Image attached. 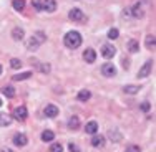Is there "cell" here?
<instances>
[{"mask_svg":"<svg viewBox=\"0 0 156 152\" xmlns=\"http://www.w3.org/2000/svg\"><path fill=\"white\" fill-rule=\"evenodd\" d=\"M78 101H81V103H85V101H88V99L91 98V93L88 91V90H81L80 93H78Z\"/></svg>","mask_w":156,"mask_h":152,"instance_id":"cell-14","label":"cell"},{"mask_svg":"<svg viewBox=\"0 0 156 152\" xmlns=\"http://www.w3.org/2000/svg\"><path fill=\"white\" fill-rule=\"evenodd\" d=\"M50 152H63V146L60 142H55V144H51V147H50Z\"/></svg>","mask_w":156,"mask_h":152,"instance_id":"cell-25","label":"cell"},{"mask_svg":"<svg viewBox=\"0 0 156 152\" xmlns=\"http://www.w3.org/2000/svg\"><path fill=\"white\" fill-rule=\"evenodd\" d=\"M85 132H88V134H96V132H98V122L90 121L85 126Z\"/></svg>","mask_w":156,"mask_h":152,"instance_id":"cell-12","label":"cell"},{"mask_svg":"<svg viewBox=\"0 0 156 152\" xmlns=\"http://www.w3.org/2000/svg\"><path fill=\"white\" fill-rule=\"evenodd\" d=\"M131 15L133 17H143V10H141V5L140 3H136V5H133V8H131Z\"/></svg>","mask_w":156,"mask_h":152,"instance_id":"cell-20","label":"cell"},{"mask_svg":"<svg viewBox=\"0 0 156 152\" xmlns=\"http://www.w3.org/2000/svg\"><path fill=\"white\" fill-rule=\"evenodd\" d=\"M40 45H42V43H40L35 36H32V38L27 40V48H28V50H35V48H38Z\"/></svg>","mask_w":156,"mask_h":152,"instance_id":"cell-15","label":"cell"},{"mask_svg":"<svg viewBox=\"0 0 156 152\" xmlns=\"http://www.w3.org/2000/svg\"><path fill=\"white\" fill-rule=\"evenodd\" d=\"M23 36H25L23 28H13V30H12V38L15 40V42H20V40H23Z\"/></svg>","mask_w":156,"mask_h":152,"instance_id":"cell-13","label":"cell"},{"mask_svg":"<svg viewBox=\"0 0 156 152\" xmlns=\"http://www.w3.org/2000/svg\"><path fill=\"white\" fill-rule=\"evenodd\" d=\"M146 46L148 48H154V35H148L146 36Z\"/></svg>","mask_w":156,"mask_h":152,"instance_id":"cell-28","label":"cell"},{"mask_svg":"<svg viewBox=\"0 0 156 152\" xmlns=\"http://www.w3.org/2000/svg\"><path fill=\"white\" fill-rule=\"evenodd\" d=\"M128 50H129V53H136V51L140 50L138 40H129V42H128Z\"/></svg>","mask_w":156,"mask_h":152,"instance_id":"cell-16","label":"cell"},{"mask_svg":"<svg viewBox=\"0 0 156 152\" xmlns=\"http://www.w3.org/2000/svg\"><path fill=\"white\" fill-rule=\"evenodd\" d=\"M2 94L5 96V98H13V96H15V90H13L12 86H3L2 88Z\"/></svg>","mask_w":156,"mask_h":152,"instance_id":"cell-17","label":"cell"},{"mask_svg":"<svg viewBox=\"0 0 156 152\" xmlns=\"http://www.w3.org/2000/svg\"><path fill=\"white\" fill-rule=\"evenodd\" d=\"M68 127L70 129H78V127H80V119H78L76 116H72V117H70V121H68Z\"/></svg>","mask_w":156,"mask_h":152,"instance_id":"cell-19","label":"cell"},{"mask_svg":"<svg viewBox=\"0 0 156 152\" xmlns=\"http://www.w3.org/2000/svg\"><path fill=\"white\" fill-rule=\"evenodd\" d=\"M32 5L35 7V10L42 12V0H32Z\"/></svg>","mask_w":156,"mask_h":152,"instance_id":"cell-31","label":"cell"},{"mask_svg":"<svg viewBox=\"0 0 156 152\" xmlns=\"http://www.w3.org/2000/svg\"><path fill=\"white\" fill-rule=\"evenodd\" d=\"M101 73H103V76H106V78H113L116 75V68H115L113 63H105V65L101 66Z\"/></svg>","mask_w":156,"mask_h":152,"instance_id":"cell-2","label":"cell"},{"mask_svg":"<svg viewBox=\"0 0 156 152\" xmlns=\"http://www.w3.org/2000/svg\"><path fill=\"white\" fill-rule=\"evenodd\" d=\"M115 53H116V48H115L113 45H103L101 46V55L105 58H113Z\"/></svg>","mask_w":156,"mask_h":152,"instance_id":"cell-4","label":"cell"},{"mask_svg":"<svg viewBox=\"0 0 156 152\" xmlns=\"http://www.w3.org/2000/svg\"><path fill=\"white\" fill-rule=\"evenodd\" d=\"M150 107H151V104L148 101H144V103H141V106H140V109L141 111H144V113H146V111H150Z\"/></svg>","mask_w":156,"mask_h":152,"instance_id":"cell-33","label":"cell"},{"mask_svg":"<svg viewBox=\"0 0 156 152\" xmlns=\"http://www.w3.org/2000/svg\"><path fill=\"white\" fill-rule=\"evenodd\" d=\"M91 146H93V147H103V146H105V137L100 136V134H93Z\"/></svg>","mask_w":156,"mask_h":152,"instance_id":"cell-11","label":"cell"},{"mask_svg":"<svg viewBox=\"0 0 156 152\" xmlns=\"http://www.w3.org/2000/svg\"><path fill=\"white\" fill-rule=\"evenodd\" d=\"M68 17L72 18L73 22H81L85 18L83 17V12H81L80 8H72V10H70V13H68Z\"/></svg>","mask_w":156,"mask_h":152,"instance_id":"cell-7","label":"cell"},{"mask_svg":"<svg viewBox=\"0 0 156 152\" xmlns=\"http://www.w3.org/2000/svg\"><path fill=\"white\" fill-rule=\"evenodd\" d=\"M108 136L111 137V140H120V139H121V136L118 134L116 131H110V134H108Z\"/></svg>","mask_w":156,"mask_h":152,"instance_id":"cell-32","label":"cell"},{"mask_svg":"<svg viewBox=\"0 0 156 152\" xmlns=\"http://www.w3.org/2000/svg\"><path fill=\"white\" fill-rule=\"evenodd\" d=\"M0 106H2V99H0Z\"/></svg>","mask_w":156,"mask_h":152,"instance_id":"cell-38","label":"cell"},{"mask_svg":"<svg viewBox=\"0 0 156 152\" xmlns=\"http://www.w3.org/2000/svg\"><path fill=\"white\" fill-rule=\"evenodd\" d=\"M151 68H153V61H146L144 63V66L140 69V73L138 75L141 78H146V76H150V73H151Z\"/></svg>","mask_w":156,"mask_h":152,"instance_id":"cell-9","label":"cell"},{"mask_svg":"<svg viewBox=\"0 0 156 152\" xmlns=\"http://www.w3.org/2000/svg\"><path fill=\"white\" fill-rule=\"evenodd\" d=\"M32 76L30 71H25V73H18V75L13 76V81H23V79H28Z\"/></svg>","mask_w":156,"mask_h":152,"instance_id":"cell-21","label":"cell"},{"mask_svg":"<svg viewBox=\"0 0 156 152\" xmlns=\"http://www.w3.org/2000/svg\"><path fill=\"white\" fill-rule=\"evenodd\" d=\"M45 116L47 117H55V116H58V107L57 106H53V104H48V106H45Z\"/></svg>","mask_w":156,"mask_h":152,"instance_id":"cell-10","label":"cell"},{"mask_svg":"<svg viewBox=\"0 0 156 152\" xmlns=\"http://www.w3.org/2000/svg\"><path fill=\"white\" fill-rule=\"evenodd\" d=\"M42 10H47V12H55L57 10V2L55 0H42Z\"/></svg>","mask_w":156,"mask_h":152,"instance_id":"cell-5","label":"cell"},{"mask_svg":"<svg viewBox=\"0 0 156 152\" xmlns=\"http://www.w3.org/2000/svg\"><path fill=\"white\" fill-rule=\"evenodd\" d=\"M27 142H28V139H27V136H25V134H15V136H13V144H15V146L23 147Z\"/></svg>","mask_w":156,"mask_h":152,"instance_id":"cell-8","label":"cell"},{"mask_svg":"<svg viewBox=\"0 0 156 152\" xmlns=\"http://www.w3.org/2000/svg\"><path fill=\"white\" fill-rule=\"evenodd\" d=\"M83 58H85V61H87V63H95V60H96V51L93 50V48H87V50H85V53H83Z\"/></svg>","mask_w":156,"mask_h":152,"instance_id":"cell-6","label":"cell"},{"mask_svg":"<svg viewBox=\"0 0 156 152\" xmlns=\"http://www.w3.org/2000/svg\"><path fill=\"white\" fill-rule=\"evenodd\" d=\"M0 75H2V65H0Z\"/></svg>","mask_w":156,"mask_h":152,"instance_id":"cell-37","label":"cell"},{"mask_svg":"<svg viewBox=\"0 0 156 152\" xmlns=\"http://www.w3.org/2000/svg\"><path fill=\"white\" fill-rule=\"evenodd\" d=\"M126 152H141L140 146H136V144H129L128 147H126Z\"/></svg>","mask_w":156,"mask_h":152,"instance_id":"cell-30","label":"cell"},{"mask_svg":"<svg viewBox=\"0 0 156 152\" xmlns=\"http://www.w3.org/2000/svg\"><path fill=\"white\" fill-rule=\"evenodd\" d=\"M12 5H13V8H15V10L22 12V10H23V7H25V2H23V0H13Z\"/></svg>","mask_w":156,"mask_h":152,"instance_id":"cell-24","label":"cell"},{"mask_svg":"<svg viewBox=\"0 0 156 152\" xmlns=\"http://www.w3.org/2000/svg\"><path fill=\"white\" fill-rule=\"evenodd\" d=\"M12 122V117L7 116V114H2L0 113V126H9Z\"/></svg>","mask_w":156,"mask_h":152,"instance_id":"cell-22","label":"cell"},{"mask_svg":"<svg viewBox=\"0 0 156 152\" xmlns=\"http://www.w3.org/2000/svg\"><path fill=\"white\" fill-rule=\"evenodd\" d=\"M118 35H120V32H118L116 28H111V30L108 32V38H110V40H116Z\"/></svg>","mask_w":156,"mask_h":152,"instance_id":"cell-27","label":"cell"},{"mask_svg":"<svg viewBox=\"0 0 156 152\" xmlns=\"http://www.w3.org/2000/svg\"><path fill=\"white\" fill-rule=\"evenodd\" d=\"M33 36H35V38L38 40L40 43H43V42H45V40H47V36H45V33H43V32H37V33H35V35H33Z\"/></svg>","mask_w":156,"mask_h":152,"instance_id":"cell-29","label":"cell"},{"mask_svg":"<svg viewBox=\"0 0 156 152\" xmlns=\"http://www.w3.org/2000/svg\"><path fill=\"white\" fill-rule=\"evenodd\" d=\"M10 66H12L13 69H20L22 61H20V60H17V58H12V60H10Z\"/></svg>","mask_w":156,"mask_h":152,"instance_id":"cell-26","label":"cell"},{"mask_svg":"<svg viewBox=\"0 0 156 152\" xmlns=\"http://www.w3.org/2000/svg\"><path fill=\"white\" fill-rule=\"evenodd\" d=\"M27 116H28V111H27L25 106H20V107H17V109L13 111V117H15L17 121H25Z\"/></svg>","mask_w":156,"mask_h":152,"instance_id":"cell-3","label":"cell"},{"mask_svg":"<svg viewBox=\"0 0 156 152\" xmlns=\"http://www.w3.org/2000/svg\"><path fill=\"white\" fill-rule=\"evenodd\" d=\"M0 152H13V150H12V149H9V147H3V149L0 150Z\"/></svg>","mask_w":156,"mask_h":152,"instance_id":"cell-36","label":"cell"},{"mask_svg":"<svg viewBox=\"0 0 156 152\" xmlns=\"http://www.w3.org/2000/svg\"><path fill=\"white\" fill-rule=\"evenodd\" d=\"M53 139H55V134L51 131H43L42 132V140L43 142H51Z\"/></svg>","mask_w":156,"mask_h":152,"instance_id":"cell-18","label":"cell"},{"mask_svg":"<svg viewBox=\"0 0 156 152\" xmlns=\"http://www.w3.org/2000/svg\"><path fill=\"white\" fill-rule=\"evenodd\" d=\"M68 147H70V150H72V152H80V149H78L75 144H72V142H70V146H68Z\"/></svg>","mask_w":156,"mask_h":152,"instance_id":"cell-35","label":"cell"},{"mask_svg":"<svg viewBox=\"0 0 156 152\" xmlns=\"http://www.w3.org/2000/svg\"><path fill=\"white\" fill-rule=\"evenodd\" d=\"M38 68H40V71H42V73H48V71H50V65H48V63H45V65H40Z\"/></svg>","mask_w":156,"mask_h":152,"instance_id":"cell-34","label":"cell"},{"mask_svg":"<svg viewBox=\"0 0 156 152\" xmlns=\"http://www.w3.org/2000/svg\"><path fill=\"white\" fill-rule=\"evenodd\" d=\"M140 88L138 86H133V84H128V86L123 88V91L126 93V94H135V93H138Z\"/></svg>","mask_w":156,"mask_h":152,"instance_id":"cell-23","label":"cell"},{"mask_svg":"<svg viewBox=\"0 0 156 152\" xmlns=\"http://www.w3.org/2000/svg\"><path fill=\"white\" fill-rule=\"evenodd\" d=\"M63 43H65L66 48H72V50H75L81 45V35L78 32H68L65 35V38H63Z\"/></svg>","mask_w":156,"mask_h":152,"instance_id":"cell-1","label":"cell"}]
</instances>
